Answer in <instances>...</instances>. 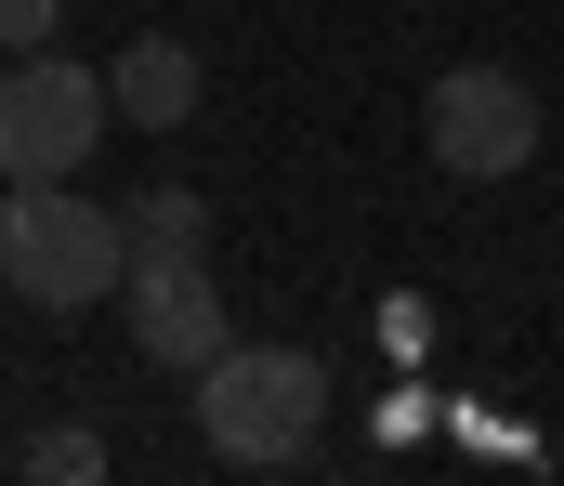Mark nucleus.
Listing matches in <instances>:
<instances>
[{
    "mask_svg": "<svg viewBox=\"0 0 564 486\" xmlns=\"http://www.w3.org/2000/svg\"><path fill=\"white\" fill-rule=\"evenodd\" d=\"M119 303H132V355H144V368H184V381L237 342V328H224V290H210V263H197V250H144Z\"/></svg>",
    "mask_w": 564,
    "mask_h": 486,
    "instance_id": "obj_5",
    "label": "nucleus"
},
{
    "mask_svg": "<svg viewBox=\"0 0 564 486\" xmlns=\"http://www.w3.org/2000/svg\"><path fill=\"white\" fill-rule=\"evenodd\" d=\"M144 250H210V197L197 184H144L132 197V263Z\"/></svg>",
    "mask_w": 564,
    "mask_h": 486,
    "instance_id": "obj_7",
    "label": "nucleus"
},
{
    "mask_svg": "<svg viewBox=\"0 0 564 486\" xmlns=\"http://www.w3.org/2000/svg\"><path fill=\"white\" fill-rule=\"evenodd\" d=\"M421 145H433L446 184H512V171L539 159V93L512 66H446L421 93Z\"/></svg>",
    "mask_w": 564,
    "mask_h": 486,
    "instance_id": "obj_4",
    "label": "nucleus"
},
{
    "mask_svg": "<svg viewBox=\"0 0 564 486\" xmlns=\"http://www.w3.org/2000/svg\"><path fill=\"white\" fill-rule=\"evenodd\" d=\"M53 13H66V0H0V53H40V40H53Z\"/></svg>",
    "mask_w": 564,
    "mask_h": 486,
    "instance_id": "obj_9",
    "label": "nucleus"
},
{
    "mask_svg": "<svg viewBox=\"0 0 564 486\" xmlns=\"http://www.w3.org/2000/svg\"><path fill=\"white\" fill-rule=\"evenodd\" d=\"M106 119H119V93H106V66H79V53H0V184H26V171H79L106 145Z\"/></svg>",
    "mask_w": 564,
    "mask_h": 486,
    "instance_id": "obj_3",
    "label": "nucleus"
},
{
    "mask_svg": "<svg viewBox=\"0 0 564 486\" xmlns=\"http://www.w3.org/2000/svg\"><path fill=\"white\" fill-rule=\"evenodd\" d=\"M0 290L40 316H93L106 290H132V210L79 197L66 171L0 184Z\"/></svg>",
    "mask_w": 564,
    "mask_h": 486,
    "instance_id": "obj_1",
    "label": "nucleus"
},
{
    "mask_svg": "<svg viewBox=\"0 0 564 486\" xmlns=\"http://www.w3.org/2000/svg\"><path fill=\"white\" fill-rule=\"evenodd\" d=\"M315 421H328V368H315L302 342H224V355L197 368V434H210V461H237V474H289V461L315 447Z\"/></svg>",
    "mask_w": 564,
    "mask_h": 486,
    "instance_id": "obj_2",
    "label": "nucleus"
},
{
    "mask_svg": "<svg viewBox=\"0 0 564 486\" xmlns=\"http://www.w3.org/2000/svg\"><path fill=\"white\" fill-rule=\"evenodd\" d=\"M106 93H119V119H132V132H171V119H197V93H210V79H197V53H184V40H132V53L106 66Z\"/></svg>",
    "mask_w": 564,
    "mask_h": 486,
    "instance_id": "obj_6",
    "label": "nucleus"
},
{
    "mask_svg": "<svg viewBox=\"0 0 564 486\" xmlns=\"http://www.w3.org/2000/svg\"><path fill=\"white\" fill-rule=\"evenodd\" d=\"M26 474H40V486H106V434L53 421V434H26Z\"/></svg>",
    "mask_w": 564,
    "mask_h": 486,
    "instance_id": "obj_8",
    "label": "nucleus"
}]
</instances>
